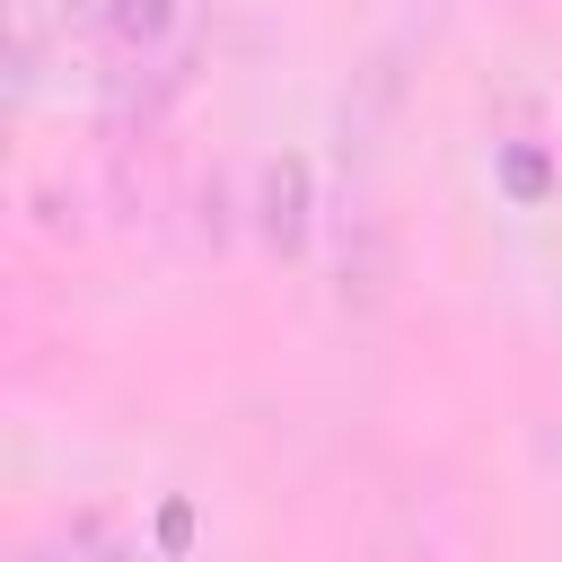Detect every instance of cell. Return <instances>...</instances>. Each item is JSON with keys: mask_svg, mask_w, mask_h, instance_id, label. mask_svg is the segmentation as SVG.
I'll return each mask as SVG.
<instances>
[{"mask_svg": "<svg viewBox=\"0 0 562 562\" xmlns=\"http://www.w3.org/2000/svg\"><path fill=\"white\" fill-rule=\"evenodd\" d=\"M307 193H316V176H307V158H263V176H255V228H263V246H281V255H299L307 246Z\"/></svg>", "mask_w": 562, "mask_h": 562, "instance_id": "cell-1", "label": "cell"}, {"mask_svg": "<svg viewBox=\"0 0 562 562\" xmlns=\"http://www.w3.org/2000/svg\"><path fill=\"white\" fill-rule=\"evenodd\" d=\"M105 26H114V44H132V53H140V44H158V35L176 26V0H114V9H105Z\"/></svg>", "mask_w": 562, "mask_h": 562, "instance_id": "cell-2", "label": "cell"}, {"mask_svg": "<svg viewBox=\"0 0 562 562\" xmlns=\"http://www.w3.org/2000/svg\"><path fill=\"white\" fill-rule=\"evenodd\" d=\"M501 176H509V193H527V202L544 193V158H536V149H509V158H501Z\"/></svg>", "mask_w": 562, "mask_h": 562, "instance_id": "cell-3", "label": "cell"}]
</instances>
